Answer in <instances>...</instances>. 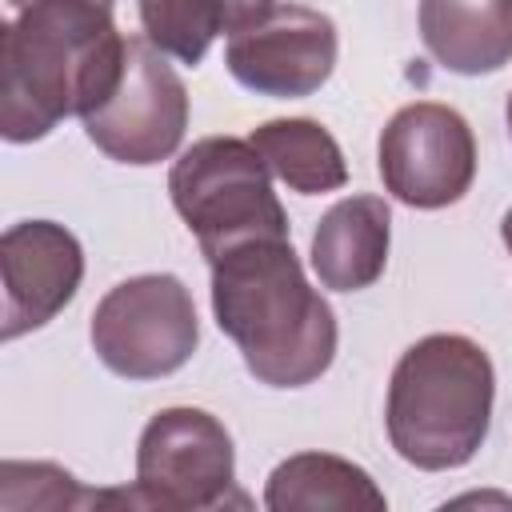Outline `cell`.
Listing matches in <instances>:
<instances>
[{
  "mask_svg": "<svg viewBox=\"0 0 512 512\" xmlns=\"http://www.w3.org/2000/svg\"><path fill=\"white\" fill-rule=\"evenodd\" d=\"M124 36L104 0H36L0 28V136L32 144L108 100Z\"/></svg>",
  "mask_w": 512,
  "mask_h": 512,
  "instance_id": "6da1fadb",
  "label": "cell"
},
{
  "mask_svg": "<svg viewBox=\"0 0 512 512\" xmlns=\"http://www.w3.org/2000/svg\"><path fill=\"white\" fill-rule=\"evenodd\" d=\"M212 264V312L268 388H304L336 360V316L308 284L288 236L232 244Z\"/></svg>",
  "mask_w": 512,
  "mask_h": 512,
  "instance_id": "7a4b0ae2",
  "label": "cell"
},
{
  "mask_svg": "<svg viewBox=\"0 0 512 512\" xmlns=\"http://www.w3.org/2000/svg\"><path fill=\"white\" fill-rule=\"evenodd\" d=\"M496 372L488 352L460 332H432L404 348L388 380V440L424 472L464 468L492 424Z\"/></svg>",
  "mask_w": 512,
  "mask_h": 512,
  "instance_id": "3957f363",
  "label": "cell"
},
{
  "mask_svg": "<svg viewBox=\"0 0 512 512\" xmlns=\"http://www.w3.org/2000/svg\"><path fill=\"white\" fill-rule=\"evenodd\" d=\"M172 208L196 236L204 260L256 236H288L284 204L272 192V172L252 140L204 136L168 172Z\"/></svg>",
  "mask_w": 512,
  "mask_h": 512,
  "instance_id": "277c9868",
  "label": "cell"
},
{
  "mask_svg": "<svg viewBox=\"0 0 512 512\" xmlns=\"http://www.w3.org/2000/svg\"><path fill=\"white\" fill-rule=\"evenodd\" d=\"M88 336L108 372L124 380H160L192 360L200 320L180 276L144 272L104 292Z\"/></svg>",
  "mask_w": 512,
  "mask_h": 512,
  "instance_id": "5b68a950",
  "label": "cell"
},
{
  "mask_svg": "<svg viewBox=\"0 0 512 512\" xmlns=\"http://www.w3.org/2000/svg\"><path fill=\"white\" fill-rule=\"evenodd\" d=\"M236 476V452L228 428L204 408L156 412L136 444V488L112 492L136 508L200 512L228 500Z\"/></svg>",
  "mask_w": 512,
  "mask_h": 512,
  "instance_id": "8992f818",
  "label": "cell"
},
{
  "mask_svg": "<svg viewBox=\"0 0 512 512\" xmlns=\"http://www.w3.org/2000/svg\"><path fill=\"white\" fill-rule=\"evenodd\" d=\"M188 128V88L152 40H124V68L100 108L84 116L88 140L120 164L168 160Z\"/></svg>",
  "mask_w": 512,
  "mask_h": 512,
  "instance_id": "52a82bcc",
  "label": "cell"
},
{
  "mask_svg": "<svg viewBox=\"0 0 512 512\" xmlns=\"http://www.w3.org/2000/svg\"><path fill=\"white\" fill-rule=\"evenodd\" d=\"M380 180L408 208H448L464 200L476 176V140L468 120L436 100L400 108L380 132Z\"/></svg>",
  "mask_w": 512,
  "mask_h": 512,
  "instance_id": "ba28073f",
  "label": "cell"
},
{
  "mask_svg": "<svg viewBox=\"0 0 512 512\" xmlns=\"http://www.w3.org/2000/svg\"><path fill=\"white\" fill-rule=\"evenodd\" d=\"M336 24L308 4H276L260 24L236 32L224 64L236 84L272 100L312 96L336 68Z\"/></svg>",
  "mask_w": 512,
  "mask_h": 512,
  "instance_id": "9c48e42d",
  "label": "cell"
},
{
  "mask_svg": "<svg viewBox=\"0 0 512 512\" xmlns=\"http://www.w3.org/2000/svg\"><path fill=\"white\" fill-rule=\"evenodd\" d=\"M4 324L0 336L16 340L44 328L76 296L84 280V248L56 220H20L0 236Z\"/></svg>",
  "mask_w": 512,
  "mask_h": 512,
  "instance_id": "30bf717a",
  "label": "cell"
},
{
  "mask_svg": "<svg viewBox=\"0 0 512 512\" xmlns=\"http://www.w3.org/2000/svg\"><path fill=\"white\" fill-rule=\"evenodd\" d=\"M392 212L384 196H344L312 232V268L332 292H360L384 276Z\"/></svg>",
  "mask_w": 512,
  "mask_h": 512,
  "instance_id": "8fae6325",
  "label": "cell"
},
{
  "mask_svg": "<svg viewBox=\"0 0 512 512\" xmlns=\"http://www.w3.org/2000/svg\"><path fill=\"white\" fill-rule=\"evenodd\" d=\"M420 40L456 76L500 72L512 60V0H420Z\"/></svg>",
  "mask_w": 512,
  "mask_h": 512,
  "instance_id": "7c38bea8",
  "label": "cell"
},
{
  "mask_svg": "<svg viewBox=\"0 0 512 512\" xmlns=\"http://www.w3.org/2000/svg\"><path fill=\"white\" fill-rule=\"evenodd\" d=\"M264 504L272 512H320V508H368V512H384L388 500L376 488V480L332 452H296L284 464L272 468L268 488H264Z\"/></svg>",
  "mask_w": 512,
  "mask_h": 512,
  "instance_id": "4fadbf2b",
  "label": "cell"
},
{
  "mask_svg": "<svg viewBox=\"0 0 512 512\" xmlns=\"http://www.w3.org/2000/svg\"><path fill=\"white\" fill-rule=\"evenodd\" d=\"M248 140L264 156L268 172L300 196H320V192H336L348 184L344 152L320 120H308V116L268 120L252 128Z\"/></svg>",
  "mask_w": 512,
  "mask_h": 512,
  "instance_id": "5bb4252c",
  "label": "cell"
},
{
  "mask_svg": "<svg viewBox=\"0 0 512 512\" xmlns=\"http://www.w3.org/2000/svg\"><path fill=\"white\" fill-rule=\"evenodd\" d=\"M144 40L180 64H200L212 40L224 32L220 0H140Z\"/></svg>",
  "mask_w": 512,
  "mask_h": 512,
  "instance_id": "9a60e30c",
  "label": "cell"
},
{
  "mask_svg": "<svg viewBox=\"0 0 512 512\" xmlns=\"http://www.w3.org/2000/svg\"><path fill=\"white\" fill-rule=\"evenodd\" d=\"M276 4H280V0H220V8H224V32L236 36V32L260 24Z\"/></svg>",
  "mask_w": 512,
  "mask_h": 512,
  "instance_id": "2e32d148",
  "label": "cell"
},
{
  "mask_svg": "<svg viewBox=\"0 0 512 512\" xmlns=\"http://www.w3.org/2000/svg\"><path fill=\"white\" fill-rule=\"evenodd\" d=\"M500 236H504V244H508V252H512V208H508L504 220H500Z\"/></svg>",
  "mask_w": 512,
  "mask_h": 512,
  "instance_id": "e0dca14e",
  "label": "cell"
},
{
  "mask_svg": "<svg viewBox=\"0 0 512 512\" xmlns=\"http://www.w3.org/2000/svg\"><path fill=\"white\" fill-rule=\"evenodd\" d=\"M8 4H12L16 12H20V8H28V4H36V0H8ZM104 4H112V0H104Z\"/></svg>",
  "mask_w": 512,
  "mask_h": 512,
  "instance_id": "ac0fdd59",
  "label": "cell"
},
{
  "mask_svg": "<svg viewBox=\"0 0 512 512\" xmlns=\"http://www.w3.org/2000/svg\"><path fill=\"white\" fill-rule=\"evenodd\" d=\"M504 116H508V132H512V96H508V108H504Z\"/></svg>",
  "mask_w": 512,
  "mask_h": 512,
  "instance_id": "d6986e66",
  "label": "cell"
}]
</instances>
